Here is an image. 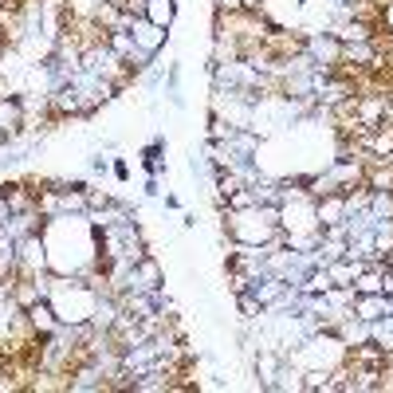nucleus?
Returning <instances> with one entry per match:
<instances>
[{
    "mask_svg": "<svg viewBox=\"0 0 393 393\" xmlns=\"http://www.w3.org/2000/svg\"><path fill=\"white\" fill-rule=\"evenodd\" d=\"M221 224H224V240L228 244H248V248H264V244H275L283 240V228L272 221H264L256 205L252 209H240V213H221Z\"/></svg>",
    "mask_w": 393,
    "mask_h": 393,
    "instance_id": "f257e3e1",
    "label": "nucleus"
},
{
    "mask_svg": "<svg viewBox=\"0 0 393 393\" xmlns=\"http://www.w3.org/2000/svg\"><path fill=\"white\" fill-rule=\"evenodd\" d=\"M315 221H319V228H338V224H346V193H342V189H331V193L315 196Z\"/></svg>",
    "mask_w": 393,
    "mask_h": 393,
    "instance_id": "f03ea898",
    "label": "nucleus"
},
{
    "mask_svg": "<svg viewBox=\"0 0 393 393\" xmlns=\"http://www.w3.org/2000/svg\"><path fill=\"white\" fill-rule=\"evenodd\" d=\"M130 35H134V43L142 48V52H150V55H162L165 43H170V32H165V28H157V24H150L145 16L130 20Z\"/></svg>",
    "mask_w": 393,
    "mask_h": 393,
    "instance_id": "7ed1b4c3",
    "label": "nucleus"
},
{
    "mask_svg": "<svg viewBox=\"0 0 393 393\" xmlns=\"http://www.w3.org/2000/svg\"><path fill=\"white\" fill-rule=\"evenodd\" d=\"M134 275H138V291H162L165 287V267L157 264V256L150 252L145 260L134 264Z\"/></svg>",
    "mask_w": 393,
    "mask_h": 393,
    "instance_id": "20e7f679",
    "label": "nucleus"
},
{
    "mask_svg": "<svg viewBox=\"0 0 393 393\" xmlns=\"http://www.w3.org/2000/svg\"><path fill=\"white\" fill-rule=\"evenodd\" d=\"M350 315L362 319V323H377L382 315H389V299H385V295H358V291H354Z\"/></svg>",
    "mask_w": 393,
    "mask_h": 393,
    "instance_id": "39448f33",
    "label": "nucleus"
},
{
    "mask_svg": "<svg viewBox=\"0 0 393 393\" xmlns=\"http://www.w3.org/2000/svg\"><path fill=\"white\" fill-rule=\"evenodd\" d=\"M28 319H32L35 334H55V331H60V315H55L52 299H40V303H32V307H28Z\"/></svg>",
    "mask_w": 393,
    "mask_h": 393,
    "instance_id": "423d86ee",
    "label": "nucleus"
},
{
    "mask_svg": "<svg viewBox=\"0 0 393 393\" xmlns=\"http://www.w3.org/2000/svg\"><path fill=\"white\" fill-rule=\"evenodd\" d=\"M91 213V201H87V189H60V216H87Z\"/></svg>",
    "mask_w": 393,
    "mask_h": 393,
    "instance_id": "0eeeda50",
    "label": "nucleus"
},
{
    "mask_svg": "<svg viewBox=\"0 0 393 393\" xmlns=\"http://www.w3.org/2000/svg\"><path fill=\"white\" fill-rule=\"evenodd\" d=\"M142 16L150 20V24H157V28H165V32H170L173 20H177V0H145Z\"/></svg>",
    "mask_w": 393,
    "mask_h": 393,
    "instance_id": "6e6552de",
    "label": "nucleus"
},
{
    "mask_svg": "<svg viewBox=\"0 0 393 393\" xmlns=\"http://www.w3.org/2000/svg\"><path fill=\"white\" fill-rule=\"evenodd\" d=\"M382 283H385V267L382 264H366L354 279V291L358 295H382Z\"/></svg>",
    "mask_w": 393,
    "mask_h": 393,
    "instance_id": "1a4fd4ad",
    "label": "nucleus"
},
{
    "mask_svg": "<svg viewBox=\"0 0 393 393\" xmlns=\"http://www.w3.org/2000/svg\"><path fill=\"white\" fill-rule=\"evenodd\" d=\"M12 299L20 303V307H32V303H40L43 299V287H40V279L35 275H20L16 283H12Z\"/></svg>",
    "mask_w": 393,
    "mask_h": 393,
    "instance_id": "9d476101",
    "label": "nucleus"
},
{
    "mask_svg": "<svg viewBox=\"0 0 393 393\" xmlns=\"http://www.w3.org/2000/svg\"><path fill=\"white\" fill-rule=\"evenodd\" d=\"M165 103L173 111H185V94H181V63H165Z\"/></svg>",
    "mask_w": 393,
    "mask_h": 393,
    "instance_id": "9b49d317",
    "label": "nucleus"
},
{
    "mask_svg": "<svg viewBox=\"0 0 393 393\" xmlns=\"http://www.w3.org/2000/svg\"><path fill=\"white\" fill-rule=\"evenodd\" d=\"M236 307H240V319H248V323H256V319L264 315V307H260V299L252 295V291H240V295H236Z\"/></svg>",
    "mask_w": 393,
    "mask_h": 393,
    "instance_id": "f8f14e48",
    "label": "nucleus"
},
{
    "mask_svg": "<svg viewBox=\"0 0 393 393\" xmlns=\"http://www.w3.org/2000/svg\"><path fill=\"white\" fill-rule=\"evenodd\" d=\"M165 134H154V142L150 145H142V150H138V157H142V165H154V162H165Z\"/></svg>",
    "mask_w": 393,
    "mask_h": 393,
    "instance_id": "ddd939ff",
    "label": "nucleus"
},
{
    "mask_svg": "<svg viewBox=\"0 0 393 393\" xmlns=\"http://www.w3.org/2000/svg\"><path fill=\"white\" fill-rule=\"evenodd\" d=\"M87 170H91V177H106V173L114 170V157H106V150H94V154L87 157Z\"/></svg>",
    "mask_w": 393,
    "mask_h": 393,
    "instance_id": "4468645a",
    "label": "nucleus"
},
{
    "mask_svg": "<svg viewBox=\"0 0 393 393\" xmlns=\"http://www.w3.org/2000/svg\"><path fill=\"white\" fill-rule=\"evenodd\" d=\"M256 205V193H252V185L236 189V193H228V209L224 213H240V209H252Z\"/></svg>",
    "mask_w": 393,
    "mask_h": 393,
    "instance_id": "2eb2a0df",
    "label": "nucleus"
},
{
    "mask_svg": "<svg viewBox=\"0 0 393 393\" xmlns=\"http://www.w3.org/2000/svg\"><path fill=\"white\" fill-rule=\"evenodd\" d=\"M142 83L150 87V91H157V87H162V67H157V63H154V67H150V71H145V75H142Z\"/></svg>",
    "mask_w": 393,
    "mask_h": 393,
    "instance_id": "dca6fc26",
    "label": "nucleus"
},
{
    "mask_svg": "<svg viewBox=\"0 0 393 393\" xmlns=\"http://www.w3.org/2000/svg\"><path fill=\"white\" fill-rule=\"evenodd\" d=\"M9 221H12V205H9V193L0 189V228H4Z\"/></svg>",
    "mask_w": 393,
    "mask_h": 393,
    "instance_id": "f3484780",
    "label": "nucleus"
},
{
    "mask_svg": "<svg viewBox=\"0 0 393 393\" xmlns=\"http://www.w3.org/2000/svg\"><path fill=\"white\" fill-rule=\"evenodd\" d=\"M111 173H114L118 181H126V177H130V165H126V157H114V170H111Z\"/></svg>",
    "mask_w": 393,
    "mask_h": 393,
    "instance_id": "a211bd4d",
    "label": "nucleus"
},
{
    "mask_svg": "<svg viewBox=\"0 0 393 393\" xmlns=\"http://www.w3.org/2000/svg\"><path fill=\"white\" fill-rule=\"evenodd\" d=\"M145 196H162V177H150V181H145Z\"/></svg>",
    "mask_w": 393,
    "mask_h": 393,
    "instance_id": "6ab92c4d",
    "label": "nucleus"
},
{
    "mask_svg": "<svg viewBox=\"0 0 393 393\" xmlns=\"http://www.w3.org/2000/svg\"><path fill=\"white\" fill-rule=\"evenodd\" d=\"M165 209H181V196L177 193H165Z\"/></svg>",
    "mask_w": 393,
    "mask_h": 393,
    "instance_id": "aec40b11",
    "label": "nucleus"
},
{
    "mask_svg": "<svg viewBox=\"0 0 393 393\" xmlns=\"http://www.w3.org/2000/svg\"><path fill=\"white\" fill-rule=\"evenodd\" d=\"M181 228H196V213H185V216H181Z\"/></svg>",
    "mask_w": 393,
    "mask_h": 393,
    "instance_id": "412c9836",
    "label": "nucleus"
}]
</instances>
